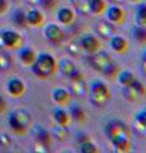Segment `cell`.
Listing matches in <instances>:
<instances>
[{"instance_id":"23","label":"cell","mask_w":146,"mask_h":153,"mask_svg":"<svg viewBox=\"0 0 146 153\" xmlns=\"http://www.w3.org/2000/svg\"><path fill=\"white\" fill-rule=\"evenodd\" d=\"M88 10L94 16H101L106 12L108 4L106 0H88Z\"/></svg>"},{"instance_id":"21","label":"cell","mask_w":146,"mask_h":153,"mask_svg":"<svg viewBox=\"0 0 146 153\" xmlns=\"http://www.w3.org/2000/svg\"><path fill=\"white\" fill-rule=\"evenodd\" d=\"M97 32L98 35L104 37V38H111L113 35H116V30H114V25H112L108 21H99L97 23Z\"/></svg>"},{"instance_id":"8","label":"cell","mask_w":146,"mask_h":153,"mask_svg":"<svg viewBox=\"0 0 146 153\" xmlns=\"http://www.w3.org/2000/svg\"><path fill=\"white\" fill-rule=\"evenodd\" d=\"M123 94L130 101H137L146 96V87L139 79H135L130 85L123 87Z\"/></svg>"},{"instance_id":"35","label":"cell","mask_w":146,"mask_h":153,"mask_svg":"<svg viewBox=\"0 0 146 153\" xmlns=\"http://www.w3.org/2000/svg\"><path fill=\"white\" fill-rule=\"evenodd\" d=\"M7 9H8V3H7V0H0V14L5 13Z\"/></svg>"},{"instance_id":"25","label":"cell","mask_w":146,"mask_h":153,"mask_svg":"<svg viewBox=\"0 0 146 153\" xmlns=\"http://www.w3.org/2000/svg\"><path fill=\"white\" fill-rule=\"evenodd\" d=\"M131 36L140 45H146V27L136 25L131 28Z\"/></svg>"},{"instance_id":"27","label":"cell","mask_w":146,"mask_h":153,"mask_svg":"<svg viewBox=\"0 0 146 153\" xmlns=\"http://www.w3.org/2000/svg\"><path fill=\"white\" fill-rule=\"evenodd\" d=\"M135 79H136V76L131 70H121V71H118V74H117V80H118V83L122 87L130 85Z\"/></svg>"},{"instance_id":"37","label":"cell","mask_w":146,"mask_h":153,"mask_svg":"<svg viewBox=\"0 0 146 153\" xmlns=\"http://www.w3.org/2000/svg\"><path fill=\"white\" fill-rule=\"evenodd\" d=\"M142 70H144V73L146 74V61L142 60Z\"/></svg>"},{"instance_id":"7","label":"cell","mask_w":146,"mask_h":153,"mask_svg":"<svg viewBox=\"0 0 146 153\" xmlns=\"http://www.w3.org/2000/svg\"><path fill=\"white\" fill-rule=\"evenodd\" d=\"M79 44L81 46L84 52L92 55L94 52H98L102 49V42L98 38V36L92 35V33H85L79 38Z\"/></svg>"},{"instance_id":"4","label":"cell","mask_w":146,"mask_h":153,"mask_svg":"<svg viewBox=\"0 0 146 153\" xmlns=\"http://www.w3.org/2000/svg\"><path fill=\"white\" fill-rule=\"evenodd\" d=\"M114 63L113 59L111 57V55L106 51H98V52H94L89 56V64H90L92 68L101 73L102 75L106 73V70L109 68V66Z\"/></svg>"},{"instance_id":"30","label":"cell","mask_w":146,"mask_h":153,"mask_svg":"<svg viewBox=\"0 0 146 153\" xmlns=\"http://www.w3.org/2000/svg\"><path fill=\"white\" fill-rule=\"evenodd\" d=\"M13 22L15 23L18 27H26L27 23V18H26V13H23L22 10H17L13 14Z\"/></svg>"},{"instance_id":"1","label":"cell","mask_w":146,"mask_h":153,"mask_svg":"<svg viewBox=\"0 0 146 153\" xmlns=\"http://www.w3.org/2000/svg\"><path fill=\"white\" fill-rule=\"evenodd\" d=\"M31 68L33 74L42 79H47L50 76L55 75L59 70L56 59L51 54H47V52H41L40 55H37L34 63L31 65Z\"/></svg>"},{"instance_id":"31","label":"cell","mask_w":146,"mask_h":153,"mask_svg":"<svg viewBox=\"0 0 146 153\" xmlns=\"http://www.w3.org/2000/svg\"><path fill=\"white\" fill-rule=\"evenodd\" d=\"M135 121H136V124H137V125L141 129L146 130V108L140 110L139 112H136V115H135Z\"/></svg>"},{"instance_id":"26","label":"cell","mask_w":146,"mask_h":153,"mask_svg":"<svg viewBox=\"0 0 146 153\" xmlns=\"http://www.w3.org/2000/svg\"><path fill=\"white\" fill-rule=\"evenodd\" d=\"M135 9V22L136 25L146 27V3H137Z\"/></svg>"},{"instance_id":"19","label":"cell","mask_w":146,"mask_h":153,"mask_svg":"<svg viewBox=\"0 0 146 153\" xmlns=\"http://www.w3.org/2000/svg\"><path fill=\"white\" fill-rule=\"evenodd\" d=\"M89 92V85L84 82V79H79V80H71V89L70 93L71 96H76V97H87Z\"/></svg>"},{"instance_id":"20","label":"cell","mask_w":146,"mask_h":153,"mask_svg":"<svg viewBox=\"0 0 146 153\" xmlns=\"http://www.w3.org/2000/svg\"><path fill=\"white\" fill-rule=\"evenodd\" d=\"M26 18H27V23L29 26H33V27H40L43 25L45 22V16L43 13L38 9H31L28 10V13H26Z\"/></svg>"},{"instance_id":"38","label":"cell","mask_w":146,"mask_h":153,"mask_svg":"<svg viewBox=\"0 0 146 153\" xmlns=\"http://www.w3.org/2000/svg\"><path fill=\"white\" fill-rule=\"evenodd\" d=\"M142 60L146 61V45H145V50H144V52H142Z\"/></svg>"},{"instance_id":"18","label":"cell","mask_w":146,"mask_h":153,"mask_svg":"<svg viewBox=\"0 0 146 153\" xmlns=\"http://www.w3.org/2000/svg\"><path fill=\"white\" fill-rule=\"evenodd\" d=\"M75 12L69 7H61L57 10V21L64 26H70L75 21Z\"/></svg>"},{"instance_id":"10","label":"cell","mask_w":146,"mask_h":153,"mask_svg":"<svg viewBox=\"0 0 146 153\" xmlns=\"http://www.w3.org/2000/svg\"><path fill=\"white\" fill-rule=\"evenodd\" d=\"M0 41L1 44L7 47H10V49H17V47L22 46L23 40L19 33L10 31V30H5L0 33Z\"/></svg>"},{"instance_id":"32","label":"cell","mask_w":146,"mask_h":153,"mask_svg":"<svg viewBox=\"0 0 146 153\" xmlns=\"http://www.w3.org/2000/svg\"><path fill=\"white\" fill-rule=\"evenodd\" d=\"M10 65V59L8 55H0V68L1 69H8Z\"/></svg>"},{"instance_id":"12","label":"cell","mask_w":146,"mask_h":153,"mask_svg":"<svg viewBox=\"0 0 146 153\" xmlns=\"http://www.w3.org/2000/svg\"><path fill=\"white\" fill-rule=\"evenodd\" d=\"M109 142H111L112 147L114 148V151L118 153H128L132 149L131 135H118V137L112 138Z\"/></svg>"},{"instance_id":"6","label":"cell","mask_w":146,"mask_h":153,"mask_svg":"<svg viewBox=\"0 0 146 153\" xmlns=\"http://www.w3.org/2000/svg\"><path fill=\"white\" fill-rule=\"evenodd\" d=\"M57 68L65 76H67L70 80H79V79H84L81 71L78 69V66L75 65V63L70 59H62L57 63Z\"/></svg>"},{"instance_id":"33","label":"cell","mask_w":146,"mask_h":153,"mask_svg":"<svg viewBox=\"0 0 146 153\" xmlns=\"http://www.w3.org/2000/svg\"><path fill=\"white\" fill-rule=\"evenodd\" d=\"M10 143H12V139L7 135V134H1V135H0V146L1 147L7 148V147L10 146Z\"/></svg>"},{"instance_id":"3","label":"cell","mask_w":146,"mask_h":153,"mask_svg":"<svg viewBox=\"0 0 146 153\" xmlns=\"http://www.w3.org/2000/svg\"><path fill=\"white\" fill-rule=\"evenodd\" d=\"M9 125L17 134H24L32 125V116L26 110H17L9 115Z\"/></svg>"},{"instance_id":"11","label":"cell","mask_w":146,"mask_h":153,"mask_svg":"<svg viewBox=\"0 0 146 153\" xmlns=\"http://www.w3.org/2000/svg\"><path fill=\"white\" fill-rule=\"evenodd\" d=\"M45 36L52 44H60L65 38V33L62 31V28L57 26L56 23H48L45 27Z\"/></svg>"},{"instance_id":"16","label":"cell","mask_w":146,"mask_h":153,"mask_svg":"<svg viewBox=\"0 0 146 153\" xmlns=\"http://www.w3.org/2000/svg\"><path fill=\"white\" fill-rule=\"evenodd\" d=\"M7 88H8L9 94H12L13 97H22V96L26 93V84L23 83V80H21L19 78L9 79Z\"/></svg>"},{"instance_id":"15","label":"cell","mask_w":146,"mask_h":153,"mask_svg":"<svg viewBox=\"0 0 146 153\" xmlns=\"http://www.w3.org/2000/svg\"><path fill=\"white\" fill-rule=\"evenodd\" d=\"M109 45H111V49L114 52H117V54H126L130 50L128 41L123 36H120V35H113L109 38Z\"/></svg>"},{"instance_id":"13","label":"cell","mask_w":146,"mask_h":153,"mask_svg":"<svg viewBox=\"0 0 146 153\" xmlns=\"http://www.w3.org/2000/svg\"><path fill=\"white\" fill-rule=\"evenodd\" d=\"M33 133H34L37 144L43 147V148L50 147L51 140H52V135H51V133L47 130L46 128H43L42 125H36L33 129Z\"/></svg>"},{"instance_id":"5","label":"cell","mask_w":146,"mask_h":153,"mask_svg":"<svg viewBox=\"0 0 146 153\" xmlns=\"http://www.w3.org/2000/svg\"><path fill=\"white\" fill-rule=\"evenodd\" d=\"M104 134L108 138V140H111L112 138L118 137V135H131L128 126L123 121L118 120V119H112V120H109L106 124Z\"/></svg>"},{"instance_id":"24","label":"cell","mask_w":146,"mask_h":153,"mask_svg":"<svg viewBox=\"0 0 146 153\" xmlns=\"http://www.w3.org/2000/svg\"><path fill=\"white\" fill-rule=\"evenodd\" d=\"M36 57H37L36 52L33 49H31V47H23V49L19 51V59L24 65L31 66L34 63Z\"/></svg>"},{"instance_id":"2","label":"cell","mask_w":146,"mask_h":153,"mask_svg":"<svg viewBox=\"0 0 146 153\" xmlns=\"http://www.w3.org/2000/svg\"><path fill=\"white\" fill-rule=\"evenodd\" d=\"M89 100L95 106H106L111 100L109 87L101 79H94L89 84Z\"/></svg>"},{"instance_id":"39","label":"cell","mask_w":146,"mask_h":153,"mask_svg":"<svg viewBox=\"0 0 146 153\" xmlns=\"http://www.w3.org/2000/svg\"><path fill=\"white\" fill-rule=\"evenodd\" d=\"M130 1H132V3H141L142 0H130Z\"/></svg>"},{"instance_id":"29","label":"cell","mask_w":146,"mask_h":153,"mask_svg":"<svg viewBox=\"0 0 146 153\" xmlns=\"http://www.w3.org/2000/svg\"><path fill=\"white\" fill-rule=\"evenodd\" d=\"M51 135H54L60 142H64V140H66L69 133L66 130V126H61V125L55 124V126L52 128V131H51Z\"/></svg>"},{"instance_id":"36","label":"cell","mask_w":146,"mask_h":153,"mask_svg":"<svg viewBox=\"0 0 146 153\" xmlns=\"http://www.w3.org/2000/svg\"><path fill=\"white\" fill-rule=\"evenodd\" d=\"M5 106H7V105H5V101H4V100L0 97V112H3L4 110H5Z\"/></svg>"},{"instance_id":"28","label":"cell","mask_w":146,"mask_h":153,"mask_svg":"<svg viewBox=\"0 0 146 153\" xmlns=\"http://www.w3.org/2000/svg\"><path fill=\"white\" fill-rule=\"evenodd\" d=\"M79 152L81 153H99V148L97 144H94L92 139H85L83 142H79Z\"/></svg>"},{"instance_id":"17","label":"cell","mask_w":146,"mask_h":153,"mask_svg":"<svg viewBox=\"0 0 146 153\" xmlns=\"http://www.w3.org/2000/svg\"><path fill=\"white\" fill-rule=\"evenodd\" d=\"M52 119L55 124L57 125H61V126H67L70 121H71V117L69 115V111H66L65 108H62L61 106L59 107H55L52 110Z\"/></svg>"},{"instance_id":"9","label":"cell","mask_w":146,"mask_h":153,"mask_svg":"<svg viewBox=\"0 0 146 153\" xmlns=\"http://www.w3.org/2000/svg\"><path fill=\"white\" fill-rule=\"evenodd\" d=\"M104 13H106L107 21L111 22L112 25H114V26L122 25L126 19V12L123 10V8L118 5V4H112V5L107 7Z\"/></svg>"},{"instance_id":"22","label":"cell","mask_w":146,"mask_h":153,"mask_svg":"<svg viewBox=\"0 0 146 153\" xmlns=\"http://www.w3.org/2000/svg\"><path fill=\"white\" fill-rule=\"evenodd\" d=\"M69 115L71 117V120L76 121V123H85L87 121V112L80 105H71L69 107Z\"/></svg>"},{"instance_id":"14","label":"cell","mask_w":146,"mask_h":153,"mask_svg":"<svg viewBox=\"0 0 146 153\" xmlns=\"http://www.w3.org/2000/svg\"><path fill=\"white\" fill-rule=\"evenodd\" d=\"M51 97H52L54 102L57 105V106H61V107H65L67 106L71 101V93H70V91L65 89V88H61V87H57L52 91V94H51Z\"/></svg>"},{"instance_id":"34","label":"cell","mask_w":146,"mask_h":153,"mask_svg":"<svg viewBox=\"0 0 146 153\" xmlns=\"http://www.w3.org/2000/svg\"><path fill=\"white\" fill-rule=\"evenodd\" d=\"M40 3H41L45 8H52L55 4H56L55 0H40Z\"/></svg>"}]
</instances>
